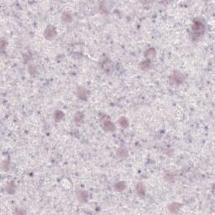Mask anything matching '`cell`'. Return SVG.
<instances>
[{
    "mask_svg": "<svg viewBox=\"0 0 215 215\" xmlns=\"http://www.w3.org/2000/svg\"><path fill=\"white\" fill-rule=\"evenodd\" d=\"M55 34H56L55 29H53V28H48L46 31V36L48 39H50V35H51V38H53L55 36Z\"/></svg>",
    "mask_w": 215,
    "mask_h": 215,
    "instance_id": "obj_2",
    "label": "cell"
},
{
    "mask_svg": "<svg viewBox=\"0 0 215 215\" xmlns=\"http://www.w3.org/2000/svg\"><path fill=\"white\" fill-rule=\"evenodd\" d=\"M204 31V26L201 22H198L197 20L194 21V25L192 27V35L194 36V38H198V37L201 36L202 33Z\"/></svg>",
    "mask_w": 215,
    "mask_h": 215,
    "instance_id": "obj_1",
    "label": "cell"
}]
</instances>
